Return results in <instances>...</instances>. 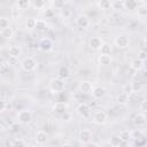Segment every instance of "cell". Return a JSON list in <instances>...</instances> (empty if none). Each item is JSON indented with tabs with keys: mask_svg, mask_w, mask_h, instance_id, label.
I'll list each match as a JSON object with an SVG mask.
<instances>
[{
	"mask_svg": "<svg viewBox=\"0 0 147 147\" xmlns=\"http://www.w3.org/2000/svg\"><path fill=\"white\" fill-rule=\"evenodd\" d=\"M92 138H93V132L90 130V129H83L79 131V134H78V140L82 142V144H87L90 141H92Z\"/></svg>",
	"mask_w": 147,
	"mask_h": 147,
	"instance_id": "cell-7",
	"label": "cell"
},
{
	"mask_svg": "<svg viewBox=\"0 0 147 147\" xmlns=\"http://www.w3.org/2000/svg\"><path fill=\"white\" fill-rule=\"evenodd\" d=\"M144 65H145V61H142V60H140V59H138V57L133 59V60L130 62V68H131L132 70H134V71H140V70L144 68Z\"/></svg>",
	"mask_w": 147,
	"mask_h": 147,
	"instance_id": "cell-16",
	"label": "cell"
},
{
	"mask_svg": "<svg viewBox=\"0 0 147 147\" xmlns=\"http://www.w3.org/2000/svg\"><path fill=\"white\" fill-rule=\"evenodd\" d=\"M13 147H26V144L23 139H15L13 141Z\"/></svg>",
	"mask_w": 147,
	"mask_h": 147,
	"instance_id": "cell-34",
	"label": "cell"
},
{
	"mask_svg": "<svg viewBox=\"0 0 147 147\" xmlns=\"http://www.w3.org/2000/svg\"><path fill=\"white\" fill-rule=\"evenodd\" d=\"M145 57H146V52H145V49H141V51L139 52V55H138V59H140V60H142V61H145Z\"/></svg>",
	"mask_w": 147,
	"mask_h": 147,
	"instance_id": "cell-38",
	"label": "cell"
},
{
	"mask_svg": "<svg viewBox=\"0 0 147 147\" xmlns=\"http://www.w3.org/2000/svg\"><path fill=\"white\" fill-rule=\"evenodd\" d=\"M109 145H110L111 147H121L122 140L119 139L118 136H113V137H110V139H109Z\"/></svg>",
	"mask_w": 147,
	"mask_h": 147,
	"instance_id": "cell-28",
	"label": "cell"
},
{
	"mask_svg": "<svg viewBox=\"0 0 147 147\" xmlns=\"http://www.w3.org/2000/svg\"><path fill=\"white\" fill-rule=\"evenodd\" d=\"M30 5H31V2L29 0H22V1L16 2V6H17L18 9H26Z\"/></svg>",
	"mask_w": 147,
	"mask_h": 147,
	"instance_id": "cell-33",
	"label": "cell"
},
{
	"mask_svg": "<svg viewBox=\"0 0 147 147\" xmlns=\"http://www.w3.org/2000/svg\"><path fill=\"white\" fill-rule=\"evenodd\" d=\"M61 147H74V145H71L70 142H64V144H63Z\"/></svg>",
	"mask_w": 147,
	"mask_h": 147,
	"instance_id": "cell-42",
	"label": "cell"
},
{
	"mask_svg": "<svg viewBox=\"0 0 147 147\" xmlns=\"http://www.w3.org/2000/svg\"><path fill=\"white\" fill-rule=\"evenodd\" d=\"M98 61L101 65H109L111 63L113 59H111V55H101L100 54L98 57Z\"/></svg>",
	"mask_w": 147,
	"mask_h": 147,
	"instance_id": "cell-24",
	"label": "cell"
},
{
	"mask_svg": "<svg viewBox=\"0 0 147 147\" xmlns=\"http://www.w3.org/2000/svg\"><path fill=\"white\" fill-rule=\"evenodd\" d=\"M34 139H36V142H37V144L44 145V144H46L47 140H48V134H47V132L44 131V130H38V131L36 132V134H34Z\"/></svg>",
	"mask_w": 147,
	"mask_h": 147,
	"instance_id": "cell-12",
	"label": "cell"
},
{
	"mask_svg": "<svg viewBox=\"0 0 147 147\" xmlns=\"http://www.w3.org/2000/svg\"><path fill=\"white\" fill-rule=\"evenodd\" d=\"M114 44L117 48H126L130 45V37L127 34H119L115 38Z\"/></svg>",
	"mask_w": 147,
	"mask_h": 147,
	"instance_id": "cell-6",
	"label": "cell"
},
{
	"mask_svg": "<svg viewBox=\"0 0 147 147\" xmlns=\"http://www.w3.org/2000/svg\"><path fill=\"white\" fill-rule=\"evenodd\" d=\"M67 109H68V105L63 101H57L55 102V105L53 106V111L57 115H64L67 114Z\"/></svg>",
	"mask_w": 147,
	"mask_h": 147,
	"instance_id": "cell-10",
	"label": "cell"
},
{
	"mask_svg": "<svg viewBox=\"0 0 147 147\" xmlns=\"http://www.w3.org/2000/svg\"><path fill=\"white\" fill-rule=\"evenodd\" d=\"M137 7H138V1H136V0L123 1V8H125V9H136Z\"/></svg>",
	"mask_w": 147,
	"mask_h": 147,
	"instance_id": "cell-26",
	"label": "cell"
},
{
	"mask_svg": "<svg viewBox=\"0 0 147 147\" xmlns=\"http://www.w3.org/2000/svg\"><path fill=\"white\" fill-rule=\"evenodd\" d=\"M69 76H70V70H69L68 67H61L57 70V78L64 80V79L69 78Z\"/></svg>",
	"mask_w": 147,
	"mask_h": 147,
	"instance_id": "cell-21",
	"label": "cell"
},
{
	"mask_svg": "<svg viewBox=\"0 0 147 147\" xmlns=\"http://www.w3.org/2000/svg\"><path fill=\"white\" fill-rule=\"evenodd\" d=\"M78 90H79V92H80L82 94H88V93H91L92 90H93V84H92V82H90V80H83V82L79 83Z\"/></svg>",
	"mask_w": 147,
	"mask_h": 147,
	"instance_id": "cell-9",
	"label": "cell"
},
{
	"mask_svg": "<svg viewBox=\"0 0 147 147\" xmlns=\"http://www.w3.org/2000/svg\"><path fill=\"white\" fill-rule=\"evenodd\" d=\"M100 52H101V55H110L113 52L111 45L108 42H102V45L100 47Z\"/></svg>",
	"mask_w": 147,
	"mask_h": 147,
	"instance_id": "cell-23",
	"label": "cell"
},
{
	"mask_svg": "<svg viewBox=\"0 0 147 147\" xmlns=\"http://www.w3.org/2000/svg\"><path fill=\"white\" fill-rule=\"evenodd\" d=\"M106 93H107V91H106V88L103 87V86H93V90H92V92H91V94H92V96L94 98V99H96V100H99V99H102L105 95H106Z\"/></svg>",
	"mask_w": 147,
	"mask_h": 147,
	"instance_id": "cell-11",
	"label": "cell"
},
{
	"mask_svg": "<svg viewBox=\"0 0 147 147\" xmlns=\"http://www.w3.org/2000/svg\"><path fill=\"white\" fill-rule=\"evenodd\" d=\"M17 121L21 123V124H28L32 121V114L30 110L28 109H22L17 113Z\"/></svg>",
	"mask_w": 147,
	"mask_h": 147,
	"instance_id": "cell-5",
	"label": "cell"
},
{
	"mask_svg": "<svg viewBox=\"0 0 147 147\" xmlns=\"http://www.w3.org/2000/svg\"><path fill=\"white\" fill-rule=\"evenodd\" d=\"M146 102H147V101H146L145 99H144V100L140 102V105H139L140 110H142V111H145V110H146Z\"/></svg>",
	"mask_w": 147,
	"mask_h": 147,
	"instance_id": "cell-39",
	"label": "cell"
},
{
	"mask_svg": "<svg viewBox=\"0 0 147 147\" xmlns=\"http://www.w3.org/2000/svg\"><path fill=\"white\" fill-rule=\"evenodd\" d=\"M6 109V102L3 100H0V111H3Z\"/></svg>",
	"mask_w": 147,
	"mask_h": 147,
	"instance_id": "cell-41",
	"label": "cell"
},
{
	"mask_svg": "<svg viewBox=\"0 0 147 147\" xmlns=\"http://www.w3.org/2000/svg\"><path fill=\"white\" fill-rule=\"evenodd\" d=\"M76 111H77V114H78L80 117H83V118H88V117L91 116L92 109H91V107H90L87 103L80 102V103L77 106Z\"/></svg>",
	"mask_w": 147,
	"mask_h": 147,
	"instance_id": "cell-4",
	"label": "cell"
},
{
	"mask_svg": "<svg viewBox=\"0 0 147 147\" xmlns=\"http://www.w3.org/2000/svg\"><path fill=\"white\" fill-rule=\"evenodd\" d=\"M90 47L93 49V51H99L101 45H102V40L99 38V37H92L90 39V42H88Z\"/></svg>",
	"mask_w": 147,
	"mask_h": 147,
	"instance_id": "cell-17",
	"label": "cell"
},
{
	"mask_svg": "<svg viewBox=\"0 0 147 147\" xmlns=\"http://www.w3.org/2000/svg\"><path fill=\"white\" fill-rule=\"evenodd\" d=\"M84 147H99V145L96 144V142H93V141H90V142H87V144H85V146Z\"/></svg>",
	"mask_w": 147,
	"mask_h": 147,
	"instance_id": "cell-40",
	"label": "cell"
},
{
	"mask_svg": "<svg viewBox=\"0 0 147 147\" xmlns=\"http://www.w3.org/2000/svg\"><path fill=\"white\" fill-rule=\"evenodd\" d=\"M46 28H47V24H46V21L45 20H41V18L36 20V29L37 30L44 31V30H46Z\"/></svg>",
	"mask_w": 147,
	"mask_h": 147,
	"instance_id": "cell-30",
	"label": "cell"
},
{
	"mask_svg": "<svg viewBox=\"0 0 147 147\" xmlns=\"http://www.w3.org/2000/svg\"><path fill=\"white\" fill-rule=\"evenodd\" d=\"M107 121H108V115L102 109L95 110L92 115V122L96 125H103V124L107 123Z\"/></svg>",
	"mask_w": 147,
	"mask_h": 147,
	"instance_id": "cell-2",
	"label": "cell"
},
{
	"mask_svg": "<svg viewBox=\"0 0 147 147\" xmlns=\"http://www.w3.org/2000/svg\"><path fill=\"white\" fill-rule=\"evenodd\" d=\"M9 26V20L7 17H0V29H5Z\"/></svg>",
	"mask_w": 147,
	"mask_h": 147,
	"instance_id": "cell-35",
	"label": "cell"
},
{
	"mask_svg": "<svg viewBox=\"0 0 147 147\" xmlns=\"http://www.w3.org/2000/svg\"><path fill=\"white\" fill-rule=\"evenodd\" d=\"M26 147H37L36 145H29V146H26Z\"/></svg>",
	"mask_w": 147,
	"mask_h": 147,
	"instance_id": "cell-43",
	"label": "cell"
},
{
	"mask_svg": "<svg viewBox=\"0 0 147 147\" xmlns=\"http://www.w3.org/2000/svg\"><path fill=\"white\" fill-rule=\"evenodd\" d=\"M136 9H137V14L140 18H144V17L147 16V5H146V2L138 3V7Z\"/></svg>",
	"mask_w": 147,
	"mask_h": 147,
	"instance_id": "cell-19",
	"label": "cell"
},
{
	"mask_svg": "<svg viewBox=\"0 0 147 147\" xmlns=\"http://www.w3.org/2000/svg\"><path fill=\"white\" fill-rule=\"evenodd\" d=\"M31 5H32L36 9H42V8L47 5V2H46V1H44V0H37V1L31 2Z\"/></svg>",
	"mask_w": 147,
	"mask_h": 147,
	"instance_id": "cell-31",
	"label": "cell"
},
{
	"mask_svg": "<svg viewBox=\"0 0 147 147\" xmlns=\"http://www.w3.org/2000/svg\"><path fill=\"white\" fill-rule=\"evenodd\" d=\"M75 23H76V25H77L78 28L86 29V28L90 26L91 21H90V18H88L87 15H85V14H79V15L76 17V20H75Z\"/></svg>",
	"mask_w": 147,
	"mask_h": 147,
	"instance_id": "cell-8",
	"label": "cell"
},
{
	"mask_svg": "<svg viewBox=\"0 0 147 147\" xmlns=\"http://www.w3.org/2000/svg\"><path fill=\"white\" fill-rule=\"evenodd\" d=\"M64 87H65V84H64V80L60 79V78H53L51 82H49V90L53 92V93H61L64 91Z\"/></svg>",
	"mask_w": 147,
	"mask_h": 147,
	"instance_id": "cell-3",
	"label": "cell"
},
{
	"mask_svg": "<svg viewBox=\"0 0 147 147\" xmlns=\"http://www.w3.org/2000/svg\"><path fill=\"white\" fill-rule=\"evenodd\" d=\"M61 15L64 16L65 18H68V17L70 16V11H69V9H64V8H62V10H61Z\"/></svg>",
	"mask_w": 147,
	"mask_h": 147,
	"instance_id": "cell-37",
	"label": "cell"
},
{
	"mask_svg": "<svg viewBox=\"0 0 147 147\" xmlns=\"http://www.w3.org/2000/svg\"><path fill=\"white\" fill-rule=\"evenodd\" d=\"M0 33H1V37L5 38V39H11V38L14 37V30H13L10 26L2 29V30L0 31Z\"/></svg>",
	"mask_w": 147,
	"mask_h": 147,
	"instance_id": "cell-22",
	"label": "cell"
},
{
	"mask_svg": "<svg viewBox=\"0 0 147 147\" xmlns=\"http://www.w3.org/2000/svg\"><path fill=\"white\" fill-rule=\"evenodd\" d=\"M25 26L28 29H36V18L34 17H29L25 21Z\"/></svg>",
	"mask_w": 147,
	"mask_h": 147,
	"instance_id": "cell-32",
	"label": "cell"
},
{
	"mask_svg": "<svg viewBox=\"0 0 147 147\" xmlns=\"http://www.w3.org/2000/svg\"><path fill=\"white\" fill-rule=\"evenodd\" d=\"M21 53H22V49H21V47L17 46V45H11V46L8 48V54H9V56H11V57H14V59L18 57V56L21 55Z\"/></svg>",
	"mask_w": 147,
	"mask_h": 147,
	"instance_id": "cell-20",
	"label": "cell"
},
{
	"mask_svg": "<svg viewBox=\"0 0 147 147\" xmlns=\"http://www.w3.org/2000/svg\"><path fill=\"white\" fill-rule=\"evenodd\" d=\"M96 5L100 9H110V8H113V1H109V0L99 1V2H96Z\"/></svg>",
	"mask_w": 147,
	"mask_h": 147,
	"instance_id": "cell-27",
	"label": "cell"
},
{
	"mask_svg": "<svg viewBox=\"0 0 147 147\" xmlns=\"http://www.w3.org/2000/svg\"><path fill=\"white\" fill-rule=\"evenodd\" d=\"M131 139H134L136 141H144L145 140V133L141 129H137L134 131H131Z\"/></svg>",
	"mask_w": 147,
	"mask_h": 147,
	"instance_id": "cell-18",
	"label": "cell"
},
{
	"mask_svg": "<svg viewBox=\"0 0 147 147\" xmlns=\"http://www.w3.org/2000/svg\"><path fill=\"white\" fill-rule=\"evenodd\" d=\"M0 53H1V46H0Z\"/></svg>",
	"mask_w": 147,
	"mask_h": 147,
	"instance_id": "cell-44",
	"label": "cell"
},
{
	"mask_svg": "<svg viewBox=\"0 0 147 147\" xmlns=\"http://www.w3.org/2000/svg\"><path fill=\"white\" fill-rule=\"evenodd\" d=\"M130 87H131V92L138 93V92H140V91H141V88H142V83H140V82L136 80V82H133V83H131V84H130Z\"/></svg>",
	"mask_w": 147,
	"mask_h": 147,
	"instance_id": "cell-29",
	"label": "cell"
},
{
	"mask_svg": "<svg viewBox=\"0 0 147 147\" xmlns=\"http://www.w3.org/2000/svg\"><path fill=\"white\" fill-rule=\"evenodd\" d=\"M53 16H54V11H53V9H51V8L45 9V17H46V18H52Z\"/></svg>",
	"mask_w": 147,
	"mask_h": 147,
	"instance_id": "cell-36",
	"label": "cell"
},
{
	"mask_svg": "<svg viewBox=\"0 0 147 147\" xmlns=\"http://www.w3.org/2000/svg\"><path fill=\"white\" fill-rule=\"evenodd\" d=\"M21 67H22V69H23L24 71H26V72H32V71H34V70L37 69L38 63H37V61H36L32 56H26V57H24V59L22 60Z\"/></svg>",
	"mask_w": 147,
	"mask_h": 147,
	"instance_id": "cell-1",
	"label": "cell"
},
{
	"mask_svg": "<svg viewBox=\"0 0 147 147\" xmlns=\"http://www.w3.org/2000/svg\"><path fill=\"white\" fill-rule=\"evenodd\" d=\"M129 101H130L129 94H126V93H124V92L118 93L117 96H116V103H117L118 106L124 107V106H126V105L129 103Z\"/></svg>",
	"mask_w": 147,
	"mask_h": 147,
	"instance_id": "cell-14",
	"label": "cell"
},
{
	"mask_svg": "<svg viewBox=\"0 0 147 147\" xmlns=\"http://www.w3.org/2000/svg\"><path fill=\"white\" fill-rule=\"evenodd\" d=\"M118 137L122 140V142H127L129 140H131V131L130 130H122L119 132Z\"/></svg>",
	"mask_w": 147,
	"mask_h": 147,
	"instance_id": "cell-25",
	"label": "cell"
},
{
	"mask_svg": "<svg viewBox=\"0 0 147 147\" xmlns=\"http://www.w3.org/2000/svg\"><path fill=\"white\" fill-rule=\"evenodd\" d=\"M133 124H134L136 126H138V127L144 126V125L146 124V116H145V114H144V113H138V114H136L134 117H133Z\"/></svg>",
	"mask_w": 147,
	"mask_h": 147,
	"instance_id": "cell-15",
	"label": "cell"
},
{
	"mask_svg": "<svg viewBox=\"0 0 147 147\" xmlns=\"http://www.w3.org/2000/svg\"><path fill=\"white\" fill-rule=\"evenodd\" d=\"M39 48L42 52H49L53 48V41L51 38H44L41 39V41L39 42Z\"/></svg>",
	"mask_w": 147,
	"mask_h": 147,
	"instance_id": "cell-13",
	"label": "cell"
}]
</instances>
